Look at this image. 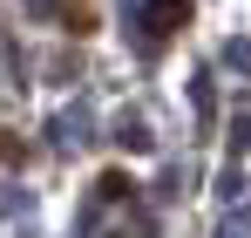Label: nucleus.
Segmentation results:
<instances>
[{"label": "nucleus", "instance_id": "f257e3e1", "mask_svg": "<svg viewBox=\"0 0 251 238\" xmlns=\"http://www.w3.org/2000/svg\"><path fill=\"white\" fill-rule=\"evenodd\" d=\"M190 21V0H150V14H143V28H150V41H170L176 28Z\"/></svg>", "mask_w": 251, "mask_h": 238}]
</instances>
